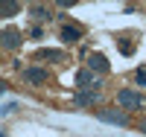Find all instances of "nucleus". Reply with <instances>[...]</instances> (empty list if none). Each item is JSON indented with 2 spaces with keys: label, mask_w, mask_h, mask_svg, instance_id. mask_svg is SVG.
<instances>
[{
  "label": "nucleus",
  "mask_w": 146,
  "mask_h": 137,
  "mask_svg": "<svg viewBox=\"0 0 146 137\" xmlns=\"http://www.w3.org/2000/svg\"><path fill=\"white\" fill-rule=\"evenodd\" d=\"M117 105L123 111H140L143 108V93L140 91H131V88H123L117 93Z\"/></svg>",
  "instance_id": "obj_1"
},
{
  "label": "nucleus",
  "mask_w": 146,
  "mask_h": 137,
  "mask_svg": "<svg viewBox=\"0 0 146 137\" xmlns=\"http://www.w3.org/2000/svg\"><path fill=\"white\" fill-rule=\"evenodd\" d=\"M76 88H79V91H100V88H102V82L96 79V73H94V70L85 67V70L76 73Z\"/></svg>",
  "instance_id": "obj_2"
},
{
  "label": "nucleus",
  "mask_w": 146,
  "mask_h": 137,
  "mask_svg": "<svg viewBox=\"0 0 146 137\" xmlns=\"http://www.w3.org/2000/svg\"><path fill=\"white\" fill-rule=\"evenodd\" d=\"M100 99H102V91H76L73 93V105L76 108H94V105H100Z\"/></svg>",
  "instance_id": "obj_3"
},
{
  "label": "nucleus",
  "mask_w": 146,
  "mask_h": 137,
  "mask_svg": "<svg viewBox=\"0 0 146 137\" xmlns=\"http://www.w3.org/2000/svg\"><path fill=\"white\" fill-rule=\"evenodd\" d=\"M94 114L102 122H111V126H129V117L123 111H117V108H100V111H94Z\"/></svg>",
  "instance_id": "obj_4"
},
{
  "label": "nucleus",
  "mask_w": 146,
  "mask_h": 137,
  "mask_svg": "<svg viewBox=\"0 0 146 137\" xmlns=\"http://www.w3.org/2000/svg\"><path fill=\"white\" fill-rule=\"evenodd\" d=\"M21 41H23V35H21V29H15V26H6L3 32H0V44H3V50H18Z\"/></svg>",
  "instance_id": "obj_5"
},
{
  "label": "nucleus",
  "mask_w": 146,
  "mask_h": 137,
  "mask_svg": "<svg viewBox=\"0 0 146 137\" xmlns=\"http://www.w3.org/2000/svg\"><path fill=\"white\" fill-rule=\"evenodd\" d=\"M47 79H50V73L44 67H27L23 70V82H29V85H44Z\"/></svg>",
  "instance_id": "obj_6"
},
{
  "label": "nucleus",
  "mask_w": 146,
  "mask_h": 137,
  "mask_svg": "<svg viewBox=\"0 0 146 137\" xmlns=\"http://www.w3.org/2000/svg\"><path fill=\"white\" fill-rule=\"evenodd\" d=\"M88 70H94V73H108L111 64H108V58H105L102 53H91V56H88Z\"/></svg>",
  "instance_id": "obj_7"
},
{
  "label": "nucleus",
  "mask_w": 146,
  "mask_h": 137,
  "mask_svg": "<svg viewBox=\"0 0 146 137\" xmlns=\"http://www.w3.org/2000/svg\"><path fill=\"white\" fill-rule=\"evenodd\" d=\"M79 38H82V26H76V23H64V26H62V41L76 44Z\"/></svg>",
  "instance_id": "obj_8"
},
{
  "label": "nucleus",
  "mask_w": 146,
  "mask_h": 137,
  "mask_svg": "<svg viewBox=\"0 0 146 137\" xmlns=\"http://www.w3.org/2000/svg\"><path fill=\"white\" fill-rule=\"evenodd\" d=\"M29 18H32V21H38V23H44V21H50V18H53V12L47 9V6H41V3H32V6H29Z\"/></svg>",
  "instance_id": "obj_9"
},
{
  "label": "nucleus",
  "mask_w": 146,
  "mask_h": 137,
  "mask_svg": "<svg viewBox=\"0 0 146 137\" xmlns=\"http://www.w3.org/2000/svg\"><path fill=\"white\" fill-rule=\"evenodd\" d=\"M35 61H64V53L62 50H38Z\"/></svg>",
  "instance_id": "obj_10"
},
{
  "label": "nucleus",
  "mask_w": 146,
  "mask_h": 137,
  "mask_svg": "<svg viewBox=\"0 0 146 137\" xmlns=\"http://www.w3.org/2000/svg\"><path fill=\"white\" fill-rule=\"evenodd\" d=\"M21 12V3H3V9H0V18H12Z\"/></svg>",
  "instance_id": "obj_11"
},
{
  "label": "nucleus",
  "mask_w": 146,
  "mask_h": 137,
  "mask_svg": "<svg viewBox=\"0 0 146 137\" xmlns=\"http://www.w3.org/2000/svg\"><path fill=\"white\" fill-rule=\"evenodd\" d=\"M117 47H120V53H123V56H131V53H135V44H131L129 38H120Z\"/></svg>",
  "instance_id": "obj_12"
},
{
  "label": "nucleus",
  "mask_w": 146,
  "mask_h": 137,
  "mask_svg": "<svg viewBox=\"0 0 146 137\" xmlns=\"http://www.w3.org/2000/svg\"><path fill=\"white\" fill-rule=\"evenodd\" d=\"M135 82L140 85V88H143V85H146V67H140V70L135 73Z\"/></svg>",
  "instance_id": "obj_13"
},
{
  "label": "nucleus",
  "mask_w": 146,
  "mask_h": 137,
  "mask_svg": "<svg viewBox=\"0 0 146 137\" xmlns=\"http://www.w3.org/2000/svg\"><path fill=\"white\" fill-rule=\"evenodd\" d=\"M140 131H143V134H146V120H143V122H140Z\"/></svg>",
  "instance_id": "obj_14"
}]
</instances>
